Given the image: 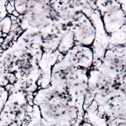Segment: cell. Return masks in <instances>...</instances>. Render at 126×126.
<instances>
[{"instance_id": "obj_1", "label": "cell", "mask_w": 126, "mask_h": 126, "mask_svg": "<svg viewBox=\"0 0 126 126\" xmlns=\"http://www.w3.org/2000/svg\"><path fill=\"white\" fill-rule=\"evenodd\" d=\"M94 4L100 14L105 30L109 36L126 25V16L119 1H96Z\"/></svg>"}, {"instance_id": "obj_4", "label": "cell", "mask_w": 126, "mask_h": 126, "mask_svg": "<svg viewBox=\"0 0 126 126\" xmlns=\"http://www.w3.org/2000/svg\"><path fill=\"white\" fill-rule=\"evenodd\" d=\"M75 46L74 35L71 30H69L67 33L62 37L57 48V51L63 55H65L67 52Z\"/></svg>"}, {"instance_id": "obj_2", "label": "cell", "mask_w": 126, "mask_h": 126, "mask_svg": "<svg viewBox=\"0 0 126 126\" xmlns=\"http://www.w3.org/2000/svg\"><path fill=\"white\" fill-rule=\"evenodd\" d=\"M75 46L92 47L95 38V29L93 23L82 12H79L71 23Z\"/></svg>"}, {"instance_id": "obj_6", "label": "cell", "mask_w": 126, "mask_h": 126, "mask_svg": "<svg viewBox=\"0 0 126 126\" xmlns=\"http://www.w3.org/2000/svg\"><path fill=\"white\" fill-rule=\"evenodd\" d=\"M12 15H13V16H15V17L18 18L19 16L20 15L19 14V13H18V12H16V10H15V11H13V12H12Z\"/></svg>"}, {"instance_id": "obj_5", "label": "cell", "mask_w": 126, "mask_h": 126, "mask_svg": "<svg viewBox=\"0 0 126 126\" xmlns=\"http://www.w3.org/2000/svg\"><path fill=\"white\" fill-rule=\"evenodd\" d=\"M79 126H93L92 124L90 123V122H87V121H85V120H83L79 124Z\"/></svg>"}, {"instance_id": "obj_3", "label": "cell", "mask_w": 126, "mask_h": 126, "mask_svg": "<svg viewBox=\"0 0 126 126\" xmlns=\"http://www.w3.org/2000/svg\"><path fill=\"white\" fill-rule=\"evenodd\" d=\"M66 54L78 68L90 70L93 67L94 54L92 47L75 46Z\"/></svg>"}]
</instances>
